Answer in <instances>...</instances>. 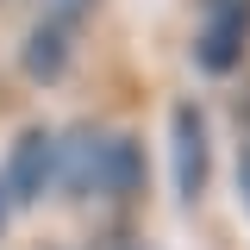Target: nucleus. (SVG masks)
Returning <instances> with one entry per match:
<instances>
[{
	"label": "nucleus",
	"mask_w": 250,
	"mask_h": 250,
	"mask_svg": "<svg viewBox=\"0 0 250 250\" xmlns=\"http://www.w3.org/2000/svg\"><path fill=\"white\" fill-rule=\"evenodd\" d=\"M0 231H6V194H0Z\"/></svg>",
	"instance_id": "1a4fd4ad"
},
{
	"label": "nucleus",
	"mask_w": 250,
	"mask_h": 250,
	"mask_svg": "<svg viewBox=\"0 0 250 250\" xmlns=\"http://www.w3.org/2000/svg\"><path fill=\"white\" fill-rule=\"evenodd\" d=\"M144 188V144L131 131H106V163H100V200H119Z\"/></svg>",
	"instance_id": "423d86ee"
},
{
	"label": "nucleus",
	"mask_w": 250,
	"mask_h": 250,
	"mask_svg": "<svg viewBox=\"0 0 250 250\" xmlns=\"http://www.w3.org/2000/svg\"><path fill=\"white\" fill-rule=\"evenodd\" d=\"M100 163H106V125H69L57 138V188L69 200H100Z\"/></svg>",
	"instance_id": "39448f33"
},
{
	"label": "nucleus",
	"mask_w": 250,
	"mask_h": 250,
	"mask_svg": "<svg viewBox=\"0 0 250 250\" xmlns=\"http://www.w3.org/2000/svg\"><path fill=\"white\" fill-rule=\"evenodd\" d=\"M169 175H175V200L200 207L207 182H213V138H207V113L194 100L169 106Z\"/></svg>",
	"instance_id": "f03ea898"
},
{
	"label": "nucleus",
	"mask_w": 250,
	"mask_h": 250,
	"mask_svg": "<svg viewBox=\"0 0 250 250\" xmlns=\"http://www.w3.org/2000/svg\"><path fill=\"white\" fill-rule=\"evenodd\" d=\"M50 188H57V131L50 125H25L13 138L6 163H0V194L19 200V207H38Z\"/></svg>",
	"instance_id": "7ed1b4c3"
},
{
	"label": "nucleus",
	"mask_w": 250,
	"mask_h": 250,
	"mask_svg": "<svg viewBox=\"0 0 250 250\" xmlns=\"http://www.w3.org/2000/svg\"><path fill=\"white\" fill-rule=\"evenodd\" d=\"M250 57V0H200L194 25V69L200 75H238Z\"/></svg>",
	"instance_id": "f257e3e1"
},
{
	"label": "nucleus",
	"mask_w": 250,
	"mask_h": 250,
	"mask_svg": "<svg viewBox=\"0 0 250 250\" xmlns=\"http://www.w3.org/2000/svg\"><path fill=\"white\" fill-rule=\"evenodd\" d=\"M88 6H100V0H50V13H69V19H82Z\"/></svg>",
	"instance_id": "6e6552de"
},
{
	"label": "nucleus",
	"mask_w": 250,
	"mask_h": 250,
	"mask_svg": "<svg viewBox=\"0 0 250 250\" xmlns=\"http://www.w3.org/2000/svg\"><path fill=\"white\" fill-rule=\"evenodd\" d=\"M238 194H244V207H250V131H244V144H238Z\"/></svg>",
	"instance_id": "0eeeda50"
},
{
	"label": "nucleus",
	"mask_w": 250,
	"mask_h": 250,
	"mask_svg": "<svg viewBox=\"0 0 250 250\" xmlns=\"http://www.w3.org/2000/svg\"><path fill=\"white\" fill-rule=\"evenodd\" d=\"M75 38H82V19L44 13V19L19 38V69H25L38 88H57L62 75H69V62H75Z\"/></svg>",
	"instance_id": "20e7f679"
}]
</instances>
